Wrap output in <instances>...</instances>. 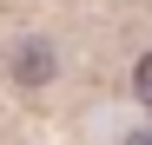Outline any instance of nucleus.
I'll list each match as a JSON object with an SVG mask.
<instances>
[{"label": "nucleus", "mask_w": 152, "mask_h": 145, "mask_svg": "<svg viewBox=\"0 0 152 145\" xmlns=\"http://www.w3.org/2000/svg\"><path fill=\"white\" fill-rule=\"evenodd\" d=\"M132 86H139V99H145V106H152V53H145V59H139V66H132Z\"/></svg>", "instance_id": "nucleus-2"}, {"label": "nucleus", "mask_w": 152, "mask_h": 145, "mask_svg": "<svg viewBox=\"0 0 152 145\" xmlns=\"http://www.w3.org/2000/svg\"><path fill=\"white\" fill-rule=\"evenodd\" d=\"M13 79H20V86H46V79H53V46H46V40H20Z\"/></svg>", "instance_id": "nucleus-1"}, {"label": "nucleus", "mask_w": 152, "mask_h": 145, "mask_svg": "<svg viewBox=\"0 0 152 145\" xmlns=\"http://www.w3.org/2000/svg\"><path fill=\"white\" fill-rule=\"evenodd\" d=\"M132 145H152V138H145V132H139V138H132Z\"/></svg>", "instance_id": "nucleus-3"}]
</instances>
